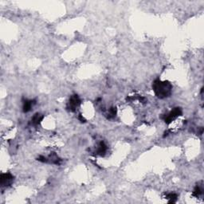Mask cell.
I'll return each instance as SVG.
<instances>
[{
	"mask_svg": "<svg viewBox=\"0 0 204 204\" xmlns=\"http://www.w3.org/2000/svg\"><path fill=\"white\" fill-rule=\"evenodd\" d=\"M108 115H109V116H108L109 118L114 117V116L116 115V109L114 107L110 108L109 110V113H108Z\"/></svg>",
	"mask_w": 204,
	"mask_h": 204,
	"instance_id": "10",
	"label": "cell"
},
{
	"mask_svg": "<svg viewBox=\"0 0 204 204\" xmlns=\"http://www.w3.org/2000/svg\"><path fill=\"white\" fill-rule=\"evenodd\" d=\"M78 119L80 120H81V122H85V119H84V117H83V116H81V115L79 116Z\"/></svg>",
	"mask_w": 204,
	"mask_h": 204,
	"instance_id": "11",
	"label": "cell"
},
{
	"mask_svg": "<svg viewBox=\"0 0 204 204\" xmlns=\"http://www.w3.org/2000/svg\"><path fill=\"white\" fill-rule=\"evenodd\" d=\"M203 189L202 188V187H200L199 185H197V186L195 187V189H194L193 195L195 197H197V198H198V197L201 196L202 195H203Z\"/></svg>",
	"mask_w": 204,
	"mask_h": 204,
	"instance_id": "9",
	"label": "cell"
},
{
	"mask_svg": "<svg viewBox=\"0 0 204 204\" xmlns=\"http://www.w3.org/2000/svg\"><path fill=\"white\" fill-rule=\"evenodd\" d=\"M152 89L158 98L163 99L168 97L172 92V85L168 81H161L156 79L152 84Z\"/></svg>",
	"mask_w": 204,
	"mask_h": 204,
	"instance_id": "1",
	"label": "cell"
},
{
	"mask_svg": "<svg viewBox=\"0 0 204 204\" xmlns=\"http://www.w3.org/2000/svg\"><path fill=\"white\" fill-rule=\"evenodd\" d=\"M106 152H107V145L104 142L101 141L98 145V148H97V154L99 155V156H104Z\"/></svg>",
	"mask_w": 204,
	"mask_h": 204,
	"instance_id": "6",
	"label": "cell"
},
{
	"mask_svg": "<svg viewBox=\"0 0 204 204\" xmlns=\"http://www.w3.org/2000/svg\"><path fill=\"white\" fill-rule=\"evenodd\" d=\"M34 104H35L34 101H31V100H26V101H24L23 107H22L24 113H28L29 111H30V109H31Z\"/></svg>",
	"mask_w": 204,
	"mask_h": 204,
	"instance_id": "5",
	"label": "cell"
},
{
	"mask_svg": "<svg viewBox=\"0 0 204 204\" xmlns=\"http://www.w3.org/2000/svg\"><path fill=\"white\" fill-rule=\"evenodd\" d=\"M14 180V176L11 173H3L0 175V183L2 187L11 185Z\"/></svg>",
	"mask_w": 204,
	"mask_h": 204,
	"instance_id": "4",
	"label": "cell"
},
{
	"mask_svg": "<svg viewBox=\"0 0 204 204\" xmlns=\"http://www.w3.org/2000/svg\"><path fill=\"white\" fill-rule=\"evenodd\" d=\"M166 198L168 200V203H174L177 200V198H178V195L175 193H169L166 195Z\"/></svg>",
	"mask_w": 204,
	"mask_h": 204,
	"instance_id": "8",
	"label": "cell"
},
{
	"mask_svg": "<svg viewBox=\"0 0 204 204\" xmlns=\"http://www.w3.org/2000/svg\"><path fill=\"white\" fill-rule=\"evenodd\" d=\"M182 115V110L180 108H175L174 109H172L171 112L166 114L164 116V121L166 124H171L172 121L178 118L179 116Z\"/></svg>",
	"mask_w": 204,
	"mask_h": 204,
	"instance_id": "2",
	"label": "cell"
},
{
	"mask_svg": "<svg viewBox=\"0 0 204 204\" xmlns=\"http://www.w3.org/2000/svg\"><path fill=\"white\" fill-rule=\"evenodd\" d=\"M43 118H44V116H43L42 114H40V113H36V114H34V116L32 117V123H33V124H34V125H38V124H39L42 122Z\"/></svg>",
	"mask_w": 204,
	"mask_h": 204,
	"instance_id": "7",
	"label": "cell"
},
{
	"mask_svg": "<svg viewBox=\"0 0 204 204\" xmlns=\"http://www.w3.org/2000/svg\"><path fill=\"white\" fill-rule=\"evenodd\" d=\"M80 105H81V99L79 98L77 95L74 94L71 96V97L69 98L68 105H67V109L71 112H74Z\"/></svg>",
	"mask_w": 204,
	"mask_h": 204,
	"instance_id": "3",
	"label": "cell"
}]
</instances>
